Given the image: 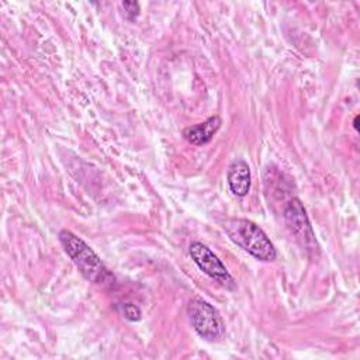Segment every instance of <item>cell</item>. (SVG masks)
I'll list each match as a JSON object with an SVG mask.
<instances>
[{
    "label": "cell",
    "mask_w": 360,
    "mask_h": 360,
    "mask_svg": "<svg viewBox=\"0 0 360 360\" xmlns=\"http://www.w3.org/2000/svg\"><path fill=\"white\" fill-rule=\"evenodd\" d=\"M118 311L121 312V315L129 321V322H136L141 319L142 316V312L139 309L138 305L135 304H131V302H122V304H118Z\"/></svg>",
    "instance_id": "ba28073f"
},
{
    "label": "cell",
    "mask_w": 360,
    "mask_h": 360,
    "mask_svg": "<svg viewBox=\"0 0 360 360\" xmlns=\"http://www.w3.org/2000/svg\"><path fill=\"white\" fill-rule=\"evenodd\" d=\"M222 228L233 243L255 259L262 262H273L276 259V248L263 229L255 222L245 218H228L224 221Z\"/></svg>",
    "instance_id": "7a4b0ae2"
},
{
    "label": "cell",
    "mask_w": 360,
    "mask_h": 360,
    "mask_svg": "<svg viewBox=\"0 0 360 360\" xmlns=\"http://www.w3.org/2000/svg\"><path fill=\"white\" fill-rule=\"evenodd\" d=\"M59 242L86 280L96 284L114 281L112 273L83 239L68 229H62L59 232Z\"/></svg>",
    "instance_id": "6da1fadb"
},
{
    "label": "cell",
    "mask_w": 360,
    "mask_h": 360,
    "mask_svg": "<svg viewBox=\"0 0 360 360\" xmlns=\"http://www.w3.org/2000/svg\"><path fill=\"white\" fill-rule=\"evenodd\" d=\"M188 252L191 259L202 270V273H205L208 277H211L212 280H215L228 290L235 288L233 277L229 274L225 264L210 248H207L201 242H191Z\"/></svg>",
    "instance_id": "5b68a950"
},
{
    "label": "cell",
    "mask_w": 360,
    "mask_h": 360,
    "mask_svg": "<svg viewBox=\"0 0 360 360\" xmlns=\"http://www.w3.org/2000/svg\"><path fill=\"white\" fill-rule=\"evenodd\" d=\"M283 217L287 228L302 248H305L307 250L318 249L315 233L312 231L311 222L300 198L292 197L288 200V202L284 205Z\"/></svg>",
    "instance_id": "277c9868"
},
{
    "label": "cell",
    "mask_w": 360,
    "mask_h": 360,
    "mask_svg": "<svg viewBox=\"0 0 360 360\" xmlns=\"http://www.w3.org/2000/svg\"><path fill=\"white\" fill-rule=\"evenodd\" d=\"M187 314L193 329L208 342L218 340L225 333V326L218 311L202 298H193L187 305Z\"/></svg>",
    "instance_id": "3957f363"
},
{
    "label": "cell",
    "mask_w": 360,
    "mask_h": 360,
    "mask_svg": "<svg viewBox=\"0 0 360 360\" xmlns=\"http://www.w3.org/2000/svg\"><path fill=\"white\" fill-rule=\"evenodd\" d=\"M121 7L124 8L125 18L129 20V21H134L139 15L141 8H139V4L136 1H122Z\"/></svg>",
    "instance_id": "9c48e42d"
},
{
    "label": "cell",
    "mask_w": 360,
    "mask_h": 360,
    "mask_svg": "<svg viewBox=\"0 0 360 360\" xmlns=\"http://www.w3.org/2000/svg\"><path fill=\"white\" fill-rule=\"evenodd\" d=\"M353 127H354V129H356V131L359 129V115H356V117H354V121H353Z\"/></svg>",
    "instance_id": "30bf717a"
},
{
    "label": "cell",
    "mask_w": 360,
    "mask_h": 360,
    "mask_svg": "<svg viewBox=\"0 0 360 360\" xmlns=\"http://www.w3.org/2000/svg\"><path fill=\"white\" fill-rule=\"evenodd\" d=\"M219 127H221V118L218 115H214V117H210L208 120H205L204 122L187 127L183 131V136L186 138L187 142L201 146V145L208 143L214 138V135L217 134Z\"/></svg>",
    "instance_id": "52a82bcc"
},
{
    "label": "cell",
    "mask_w": 360,
    "mask_h": 360,
    "mask_svg": "<svg viewBox=\"0 0 360 360\" xmlns=\"http://www.w3.org/2000/svg\"><path fill=\"white\" fill-rule=\"evenodd\" d=\"M226 180H228V186L229 190L238 195V197H245L249 190H250V169L249 165L242 160V159H236L233 160L229 167H228V173H226Z\"/></svg>",
    "instance_id": "8992f818"
}]
</instances>
